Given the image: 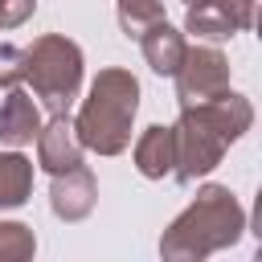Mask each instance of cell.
<instances>
[{"instance_id": "15", "label": "cell", "mask_w": 262, "mask_h": 262, "mask_svg": "<svg viewBox=\"0 0 262 262\" xmlns=\"http://www.w3.org/2000/svg\"><path fill=\"white\" fill-rule=\"evenodd\" d=\"M37 12V0H0V29H16Z\"/></svg>"}, {"instance_id": "5", "label": "cell", "mask_w": 262, "mask_h": 262, "mask_svg": "<svg viewBox=\"0 0 262 262\" xmlns=\"http://www.w3.org/2000/svg\"><path fill=\"white\" fill-rule=\"evenodd\" d=\"M172 78H176L180 106H201V102H213L229 90V61L213 45H188L184 61Z\"/></svg>"}, {"instance_id": "4", "label": "cell", "mask_w": 262, "mask_h": 262, "mask_svg": "<svg viewBox=\"0 0 262 262\" xmlns=\"http://www.w3.org/2000/svg\"><path fill=\"white\" fill-rule=\"evenodd\" d=\"M20 53H25L20 82L33 86V98H41L53 115L70 111V102L82 90V49H78V41L61 37V33H45Z\"/></svg>"}, {"instance_id": "6", "label": "cell", "mask_w": 262, "mask_h": 262, "mask_svg": "<svg viewBox=\"0 0 262 262\" xmlns=\"http://www.w3.org/2000/svg\"><path fill=\"white\" fill-rule=\"evenodd\" d=\"M254 29V0H192L184 12V33L205 41H229Z\"/></svg>"}, {"instance_id": "9", "label": "cell", "mask_w": 262, "mask_h": 262, "mask_svg": "<svg viewBox=\"0 0 262 262\" xmlns=\"http://www.w3.org/2000/svg\"><path fill=\"white\" fill-rule=\"evenodd\" d=\"M41 131V106L29 90H16L8 86L4 102H0V143L4 147H25L33 143Z\"/></svg>"}, {"instance_id": "17", "label": "cell", "mask_w": 262, "mask_h": 262, "mask_svg": "<svg viewBox=\"0 0 262 262\" xmlns=\"http://www.w3.org/2000/svg\"><path fill=\"white\" fill-rule=\"evenodd\" d=\"M184 4H192V0H184Z\"/></svg>"}, {"instance_id": "3", "label": "cell", "mask_w": 262, "mask_h": 262, "mask_svg": "<svg viewBox=\"0 0 262 262\" xmlns=\"http://www.w3.org/2000/svg\"><path fill=\"white\" fill-rule=\"evenodd\" d=\"M135 111H139V82H135V74L119 70V66H106L90 82V94L78 106L74 131H78L86 151L119 156V151L131 147Z\"/></svg>"}, {"instance_id": "8", "label": "cell", "mask_w": 262, "mask_h": 262, "mask_svg": "<svg viewBox=\"0 0 262 262\" xmlns=\"http://www.w3.org/2000/svg\"><path fill=\"white\" fill-rule=\"evenodd\" d=\"M82 151H86V147H82V139H78V131H74L70 111H57L49 123H41V131H37V164H41L49 176L78 168V164H82Z\"/></svg>"}, {"instance_id": "12", "label": "cell", "mask_w": 262, "mask_h": 262, "mask_svg": "<svg viewBox=\"0 0 262 262\" xmlns=\"http://www.w3.org/2000/svg\"><path fill=\"white\" fill-rule=\"evenodd\" d=\"M33 192V160H25L16 147L0 151V209H20Z\"/></svg>"}, {"instance_id": "11", "label": "cell", "mask_w": 262, "mask_h": 262, "mask_svg": "<svg viewBox=\"0 0 262 262\" xmlns=\"http://www.w3.org/2000/svg\"><path fill=\"white\" fill-rule=\"evenodd\" d=\"M139 49H143L147 66H151L160 78H172V74L180 70V61H184L188 41H184V33H180V29H172L168 20H160V25H151V29L139 37Z\"/></svg>"}, {"instance_id": "7", "label": "cell", "mask_w": 262, "mask_h": 262, "mask_svg": "<svg viewBox=\"0 0 262 262\" xmlns=\"http://www.w3.org/2000/svg\"><path fill=\"white\" fill-rule=\"evenodd\" d=\"M98 205V180L86 164L70 168V172H57L53 184H49V209L57 221L74 225V221H86Z\"/></svg>"}, {"instance_id": "2", "label": "cell", "mask_w": 262, "mask_h": 262, "mask_svg": "<svg viewBox=\"0 0 262 262\" xmlns=\"http://www.w3.org/2000/svg\"><path fill=\"white\" fill-rule=\"evenodd\" d=\"M246 233V209L225 184H201L196 201L164 229L160 254L168 262H201L217 250H229Z\"/></svg>"}, {"instance_id": "16", "label": "cell", "mask_w": 262, "mask_h": 262, "mask_svg": "<svg viewBox=\"0 0 262 262\" xmlns=\"http://www.w3.org/2000/svg\"><path fill=\"white\" fill-rule=\"evenodd\" d=\"M20 61H25V53L16 45H0V86H16L20 82Z\"/></svg>"}, {"instance_id": "10", "label": "cell", "mask_w": 262, "mask_h": 262, "mask_svg": "<svg viewBox=\"0 0 262 262\" xmlns=\"http://www.w3.org/2000/svg\"><path fill=\"white\" fill-rule=\"evenodd\" d=\"M135 168H139V176H147V180L172 176V168H176V135H172V127L156 123V127H147V131L135 139Z\"/></svg>"}, {"instance_id": "14", "label": "cell", "mask_w": 262, "mask_h": 262, "mask_svg": "<svg viewBox=\"0 0 262 262\" xmlns=\"http://www.w3.org/2000/svg\"><path fill=\"white\" fill-rule=\"evenodd\" d=\"M37 254V237L20 221H0V262H29Z\"/></svg>"}, {"instance_id": "13", "label": "cell", "mask_w": 262, "mask_h": 262, "mask_svg": "<svg viewBox=\"0 0 262 262\" xmlns=\"http://www.w3.org/2000/svg\"><path fill=\"white\" fill-rule=\"evenodd\" d=\"M160 20H164V0H119V29L127 37L139 41Z\"/></svg>"}, {"instance_id": "1", "label": "cell", "mask_w": 262, "mask_h": 262, "mask_svg": "<svg viewBox=\"0 0 262 262\" xmlns=\"http://www.w3.org/2000/svg\"><path fill=\"white\" fill-rule=\"evenodd\" d=\"M250 123H254V106L246 94H233V90H225L221 98L201 102V106H180V119L172 123V135H176L172 176L180 184L209 176L221 164L225 147L250 131Z\"/></svg>"}]
</instances>
